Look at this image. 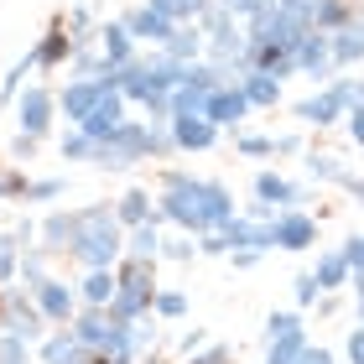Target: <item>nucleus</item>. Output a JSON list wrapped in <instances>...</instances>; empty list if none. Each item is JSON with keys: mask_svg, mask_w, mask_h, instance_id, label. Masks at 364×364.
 <instances>
[{"mask_svg": "<svg viewBox=\"0 0 364 364\" xmlns=\"http://www.w3.org/2000/svg\"><path fill=\"white\" fill-rule=\"evenodd\" d=\"M296 328H307V323H302V312H291V307H276L271 318H266V338H281V333H296Z\"/></svg>", "mask_w": 364, "mask_h": 364, "instance_id": "37", "label": "nucleus"}, {"mask_svg": "<svg viewBox=\"0 0 364 364\" xmlns=\"http://www.w3.org/2000/svg\"><path fill=\"white\" fill-rule=\"evenodd\" d=\"M359 11H364V0H312V31L338 37V31L349 26Z\"/></svg>", "mask_w": 364, "mask_h": 364, "instance_id": "16", "label": "nucleus"}, {"mask_svg": "<svg viewBox=\"0 0 364 364\" xmlns=\"http://www.w3.org/2000/svg\"><path fill=\"white\" fill-rule=\"evenodd\" d=\"M130 328V354H146V349H156V318L146 312V318H136V323H125Z\"/></svg>", "mask_w": 364, "mask_h": 364, "instance_id": "36", "label": "nucleus"}, {"mask_svg": "<svg viewBox=\"0 0 364 364\" xmlns=\"http://www.w3.org/2000/svg\"><path fill=\"white\" fill-rule=\"evenodd\" d=\"M94 364H130V359H109V354H99V359H94Z\"/></svg>", "mask_w": 364, "mask_h": 364, "instance_id": "57", "label": "nucleus"}, {"mask_svg": "<svg viewBox=\"0 0 364 364\" xmlns=\"http://www.w3.org/2000/svg\"><path fill=\"white\" fill-rule=\"evenodd\" d=\"M307 151V136H271V156H296Z\"/></svg>", "mask_w": 364, "mask_h": 364, "instance_id": "45", "label": "nucleus"}, {"mask_svg": "<svg viewBox=\"0 0 364 364\" xmlns=\"http://www.w3.org/2000/svg\"><path fill=\"white\" fill-rule=\"evenodd\" d=\"M193 250H198L193 235H161V255L167 260H193Z\"/></svg>", "mask_w": 364, "mask_h": 364, "instance_id": "42", "label": "nucleus"}, {"mask_svg": "<svg viewBox=\"0 0 364 364\" xmlns=\"http://www.w3.org/2000/svg\"><path fill=\"white\" fill-rule=\"evenodd\" d=\"M78 354H89V349H78V338L68 333V328H47V338L37 343V359L42 364H73Z\"/></svg>", "mask_w": 364, "mask_h": 364, "instance_id": "22", "label": "nucleus"}, {"mask_svg": "<svg viewBox=\"0 0 364 364\" xmlns=\"http://www.w3.org/2000/svg\"><path fill=\"white\" fill-rule=\"evenodd\" d=\"M0 198H6V167H0Z\"/></svg>", "mask_w": 364, "mask_h": 364, "instance_id": "58", "label": "nucleus"}, {"mask_svg": "<svg viewBox=\"0 0 364 364\" xmlns=\"http://www.w3.org/2000/svg\"><path fill=\"white\" fill-rule=\"evenodd\" d=\"M68 260H78L84 271H114L125 260V229L114 224V203L78 208V235L68 245Z\"/></svg>", "mask_w": 364, "mask_h": 364, "instance_id": "2", "label": "nucleus"}, {"mask_svg": "<svg viewBox=\"0 0 364 364\" xmlns=\"http://www.w3.org/2000/svg\"><path fill=\"white\" fill-rule=\"evenodd\" d=\"M21 245H16V235H0V287H11L16 271H21Z\"/></svg>", "mask_w": 364, "mask_h": 364, "instance_id": "34", "label": "nucleus"}, {"mask_svg": "<svg viewBox=\"0 0 364 364\" xmlns=\"http://www.w3.org/2000/svg\"><path fill=\"white\" fill-rule=\"evenodd\" d=\"M235 151H240V156H250V161H266V156H271V136H240V141H235Z\"/></svg>", "mask_w": 364, "mask_h": 364, "instance_id": "43", "label": "nucleus"}, {"mask_svg": "<svg viewBox=\"0 0 364 364\" xmlns=\"http://www.w3.org/2000/svg\"><path fill=\"white\" fill-rule=\"evenodd\" d=\"M255 203L271 208V213H281V208H302V203H307V188H302V182H291L287 172L266 167V172H255Z\"/></svg>", "mask_w": 364, "mask_h": 364, "instance_id": "7", "label": "nucleus"}, {"mask_svg": "<svg viewBox=\"0 0 364 364\" xmlns=\"http://www.w3.org/2000/svg\"><path fill=\"white\" fill-rule=\"evenodd\" d=\"M109 94H114V89H109V78H68V89L58 94V114H63L68 125H84Z\"/></svg>", "mask_w": 364, "mask_h": 364, "instance_id": "5", "label": "nucleus"}, {"mask_svg": "<svg viewBox=\"0 0 364 364\" xmlns=\"http://www.w3.org/2000/svg\"><path fill=\"white\" fill-rule=\"evenodd\" d=\"M229 260H235L240 271H250V266H260V250H229Z\"/></svg>", "mask_w": 364, "mask_h": 364, "instance_id": "51", "label": "nucleus"}, {"mask_svg": "<svg viewBox=\"0 0 364 364\" xmlns=\"http://www.w3.org/2000/svg\"><path fill=\"white\" fill-rule=\"evenodd\" d=\"M16 120H21V136L42 141L47 130H53V120H58V94H53V89H26V94H16Z\"/></svg>", "mask_w": 364, "mask_h": 364, "instance_id": "6", "label": "nucleus"}, {"mask_svg": "<svg viewBox=\"0 0 364 364\" xmlns=\"http://www.w3.org/2000/svg\"><path fill=\"white\" fill-rule=\"evenodd\" d=\"M31 68H37V58H31V47H26V53H21V58H16V63H11V73H6V84H0V99H6V105H16V94H21V78H26Z\"/></svg>", "mask_w": 364, "mask_h": 364, "instance_id": "31", "label": "nucleus"}, {"mask_svg": "<svg viewBox=\"0 0 364 364\" xmlns=\"http://www.w3.org/2000/svg\"><path fill=\"white\" fill-rule=\"evenodd\" d=\"M182 364H235V349H229V343H203V349L188 354Z\"/></svg>", "mask_w": 364, "mask_h": 364, "instance_id": "41", "label": "nucleus"}, {"mask_svg": "<svg viewBox=\"0 0 364 364\" xmlns=\"http://www.w3.org/2000/svg\"><path fill=\"white\" fill-rule=\"evenodd\" d=\"M307 172H312V182H338L349 177V167H343V156H333V151H318V146H307Z\"/></svg>", "mask_w": 364, "mask_h": 364, "instance_id": "27", "label": "nucleus"}, {"mask_svg": "<svg viewBox=\"0 0 364 364\" xmlns=\"http://www.w3.org/2000/svg\"><path fill=\"white\" fill-rule=\"evenodd\" d=\"M318 245V213L307 208H281L271 213V250H287V255H302Z\"/></svg>", "mask_w": 364, "mask_h": 364, "instance_id": "4", "label": "nucleus"}, {"mask_svg": "<svg viewBox=\"0 0 364 364\" xmlns=\"http://www.w3.org/2000/svg\"><path fill=\"white\" fill-rule=\"evenodd\" d=\"M73 291H78V307H109L114 302V271H84Z\"/></svg>", "mask_w": 364, "mask_h": 364, "instance_id": "21", "label": "nucleus"}, {"mask_svg": "<svg viewBox=\"0 0 364 364\" xmlns=\"http://www.w3.org/2000/svg\"><path fill=\"white\" fill-rule=\"evenodd\" d=\"M338 188H343V193H354V198H359V203H364V177H354V172H349V177H343V182H338Z\"/></svg>", "mask_w": 364, "mask_h": 364, "instance_id": "53", "label": "nucleus"}, {"mask_svg": "<svg viewBox=\"0 0 364 364\" xmlns=\"http://www.w3.org/2000/svg\"><path fill=\"white\" fill-rule=\"evenodd\" d=\"M307 349V328H296V333H281V338H266V359L260 364H296Z\"/></svg>", "mask_w": 364, "mask_h": 364, "instance_id": "26", "label": "nucleus"}, {"mask_svg": "<svg viewBox=\"0 0 364 364\" xmlns=\"http://www.w3.org/2000/svg\"><path fill=\"white\" fill-rule=\"evenodd\" d=\"M354 307H359V323H364V287H354Z\"/></svg>", "mask_w": 364, "mask_h": 364, "instance_id": "55", "label": "nucleus"}, {"mask_svg": "<svg viewBox=\"0 0 364 364\" xmlns=\"http://www.w3.org/2000/svg\"><path fill=\"white\" fill-rule=\"evenodd\" d=\"M343 31H349V37L359 42V53H364V11H359V16H354V21H349V26H343Z\"/></svg>", "mask_w": 364, "mask_h": 364, "instance_id": "54", "label": "nucleus"}, {"mask_svg": "<svg viewBox=\"0 0 364 364\" xmlns=\"http://www.w3.org/2000/svg\"><path fill=\"white\" fill-rule=\"evenodd\" d=\"M291 296H296V312H307V307H318V281H312V271H302V276H296L291 281Z\"/></svg>", "mask_w": 364, "mask_h": 364, "instance_id": "39", "label": "nucleus"}, {"mask_svg": "<svg viewBox=\"0 0 364 364\" xmlns=\"http://www.w3.org/2000/svg\"><path fill=\"white\" fill-rule=\"evenodd\" d=\"M31 58H37V68H63V63L73 58V37H68V26H63V16H53V26H47V37L31 47Z\"/></svg>", "mask_w": 364, "mask_h": 364, "instance_id": "17", "label": "nucleus"}, {"mask_svg": "<svg viewBox=\"0 0 364 364\" xmlns=\"http://www.w3.org/2000/svg\"><path fill=\"white\" fill-rule=\"evenodd\" d=\"M224 240H229V250H260V255H266L271 250V219H250V213H240V219L224 229Z\"/></svg>", "mask_w": 364, "mask_h": 364, "instance_id": "18", "label": "nucleus"}, {"mask_svg": "<svg viewBox=\"0 0 364 364\" xmlns=\"http://www.w3.org/2000/svg\"><path fill=\"white\" fill-rule=\"evenodd\" d=\"M312 281H318L323 296H338L343 287H349V266H343V255L338 250H323L318 266H312Z\"/></svg>", "mask_w": 364, "mask_h": 364, "instance_id": "23", "label": "nucleus"}, {"mask_svg": "<svg viewBox=\"0 0 364 364\" xmlns=\"http://www.w3.org/2000/svg\"><path fill=\"white\" fill-rule=\"evenodd\" d=\"M16 281H21L26 291H37L42 281H47V255H42V250H26V255H21V271H16Z\"/></svg>", "mask_w": 364, "mask_h": 364, "instance_id": "33", "label": "nucleus"}, {"mask_svg": "<svg viewBox=\"0 0 364 364\" xmlns=\"http://www.w3.org/2000/svg\"><path fill=\"white\" fill-rule=\"evenodd\" d=\"M68 193V177H31L26 182V203H53Z\"/></svg>", "mask_w": 364, "mask_h": 364, "instance_id": "32", "label": "nucleus"}, {"mask_svg": "<svg viewBox=\"0 0 364 364\" xmlns=\"http://www.w3.org/2000/svg\"><path fill=\"white\" fill-rule=\"evenodd\" d=\"M167 136H172V151H208V146H219L224 130L203 114H177V120H167Z\"/></svg>", "mask_w": 364, "mask_h": 364, "instance_id": "9", "label": "nucleus"}, {"mask_svg": "<svg viewBox=\"0 0 364 364\" xmlns=\"http://www.w3.org/2000/svg\"><path fill=\"white\" fill-rule=\"evenodd\" d=\"M343 130H349V141L359 146V151H364V105L359 109H349V114H343Z\"/></svg>", "mask_w": 364, "mask_h": 364, "instance_id": "46", "label": "nucleus"}, {"mask_svg": "<svg viewBox=\"0 0 364 364\" xmlns=\"http://www.w3.org/2000/svg\"><path fill=\"white\" fill-rule=\"evenodd\" d=\"M94 47H99V63H105V73L136 58V42H130V31H125L120 21H105V26H99V31H94ZM105 73H99V78H105Z\"/></svg>", "mask_w": 364, "mask_h": 364, "instance_id": "12", "label": "nucleus"}, {"mask_svg": "<svg viewBox=\"0 0 364 364\" xmlns=\"http://www.w3.org/2000/svg\"><path fill=\"white\" fill-rule=\"evenodd\" d=\"M11 235H16V245H21V250H31V245H37V224H31V219H21V224L11 229Z\"/></svg>", "mask_w": 364, "mask_h": 364, "instance_id": "50", "label": "nucleus"}, {"mask_svg": "<svg viewBox=\"0 0 364 364\" xmlns=\"http://www.w3.org/2000/svg\"><path fill=\"white\" fill-rule=\"evenodd\" d=\"M328 89H333V99L343 105V114L364 105V78H349V73H343V78H333V84H328Z\"/></svg>", "mask_w": 364, "mask_h": 364, "instance_id": "35", "label": "nucleus"}, {"mask_svg": "<svg viewBox=\"0 0 364 364\" xmlns=\"http://www.w3.org/2000/svg\"><path fill=\"white\" fill-rule=\"evenodd\" d=\"M31 302H37V312L47 318V328H68V323H73V312H78V291L68 287V281L47 276L42 287L31 291Z\"/></svg>", "mask_w": 364, "mask_h": 364, "instance_id": "8", "label": "nucleus"}, {"mask_svg": "<svg viewBox=\"0 0 364 364\" xmlns=\"http://www.w3.org/2000/svg\"><path fill=\"white\" fill-rule=\"evenodd\" d=\"M0 364H37L26 349V338H11V333H0Z\"/></svg>", "mask_w": 364, "mask_h": 364, "instance_id": "40", "label": "nucleus"}, {"mask_svg": "<svg viewBox=\"0 0 364 364\" xmlns=\"http://www.w3.org/2000/svg\"><path fill=\"white\" fill-rule=\"evenodd\" d=\"M167 105H172V120H177V114H203V109H208V89L182 84V89H172V99H167Z\"/></svg>", "mask_w": 364, "mask_h": 364, "instance_id": "29", "label": "nucleus"}, {"mask_svg": "<svg viewBox=\"0 0 364 364\" xmlns=\"http://www.w3.org/2000/svg\"><path fill=\"white\" fill-rule=\"evenodd\" d=\"M203 343H208V333H203V328H193V333H182V338H177V359L198 354V349H203Z\"/></svg>", "mask_w": 364, "mask_h": 364, "instance_id": "47", "label": "nucleus"}, {"mask_svg": "<svg viewBox=\"0 0 364 364\" xmlns=\"http://www.w3.org/2000/svg\"><path fill=\"white\" fill-rule=\"evenodd\" d=\"M120 26L130 31V42H136V47H141V42H151V47H167V37L177 31V26L167 21V16H156L151 6H130V11L120 16Z\"/></svg>", "mask_w": 364, "mask_h": 364, "instance_id": "10", "label": "nucleus"}, {"mask_svg": "<svg viewBox=\"0 0 364 364\" xmlns=\"http://www.w3.org/2000/svg\"><path fill=\"white\" fill-rule=\"evenodd\" d=\"M281 89H287V84L271 78V73H260V68H250V73L240 78V94L250 99V109H276L281 105Z\"/></svg>", "mask_w": 364, "mask_h": 364, "instance_id": "20", "label": "nucleus"}, {"mask_svg": "<svg viewBox=\"0 0 364 364\" xmlns=\"http://www.w3.org/2000/svg\"><path fill=\"white\" fill-rule=\"evenodd\" d=\"M68 73H73V78H99V73H105V63H99V47H94V42L73 47V58H68Z\"/></svg>", "mask_w": 364, "mask_h": 364, "instance_id": "30", "label": "nucleus"}, {"mask_svg": "<svg viewBox=\"0 0 364 364\" xmlns=\"http://www.w3.org/2000/svg\"><path fill=\"white\" fill-rule=\"evenodd\" d=\"M37 235H42V255H68V245L78 235V213H47Z\"/></svg>", "mask_w": 364, "mask_h": 364, "instance_id": "19", "label": "nucleus"}, {"mask_svg": "<svg viewBox=\"0 0 364 364\" xmlns=\"http://www.w3.org/2000/svg\"><path fill=\"white\" fill-rule=\"evenodd\" d=\"M198 255H229V240H224V229H208V235H198Z\"/></svg>", "mask_w": 364, "mask_h": 364, "instance_id": "44", "label": "nucleus"}, {"mask_svg": "<svg viewBox=\"0 0 364 364\" xmlns=\"http://www.w3.org/2000/svg\"><path fill=\"white\" fill-rule=\"evenodd\" d=\"M114 224L120 229H141V224H161L156 219V198L146 188H125L120 198H114Z\"/></svg>", "mask_w": 364, "mask_h": 364, "instance_id": "15", "label": "nucleus"}, {"mask_svg": "<svg viewBox=\"0 0 364 364\" xmlns=\"http://www.w3.org/2000/svg\"><path fill=\"white\" fill-rule=\"evenodd\" d=\"M276 6H281V0H255V16H260V11H276Z\"/></svg>", "mask_w": 364, "mask_h": 364, "instance_id": "56", "label": "nucleus"}, {"mask_svg": "<svg viewBox=\"0 0 364 364\" xmlns=\"http://www.w3.org/2000/svg\"><path fill=\"white\" fill-rule=\"evenodd\" d=\"M156 255H161V229L156 224L125 229V260H146V266H156Z\"/></svg>", "mask_w": 364, "mask_h": 364, "instance_id": "24", "label": "nucleus"}, {"mask_svg": "<svg viewBox=\"0 0 364 364\" xmlns=\"http://www.w3.org/2000/svg\"><path fill=\"white\" fill-rule=\"evenodd\" d=\"M37 146H42V141H31V136H16V141H11V151H16V156H37Z\"/></svg>", "mask_w": 364, "mask_h": 364, "instance_id": "52", "label": "nucleus"}, {"mask_svg": "<svg viewBox=\"0 0 364 364\" xmlns=\"http://www.w3.org/2000/svg\"><path fill=\"white\" fill-rule=\"evenodd\" d=\"M151 296H156V266H146V260H120V266H114V302H109L114 323L146 318V312H151Z\"/></svg>", "mask_w": 364, "mask_h": 364, "instance_id": "3", "label": "nucleus"}, {"mask_svg": "<svg viewBox=\"0 0 364 364\" xmlns=\"http://www.w3.org/2000/svg\"><path fill=\"white\" fill-rule=\"evenodd\" d=\"M296 120L312 130H333V125H343V105L333 99V89H318L307 99H296Z\"/></svg>", "mask_w": 364, "mask_h": 364, "instance_id": "14", "label": "nucleus"}, {"mask_svg": "<svg viewBox=\"0 0 364 364\" xmlns=\"http://www.w3.org/2000/svg\"><path fill=\"white\" fill-rule=\"evenodd\" d=\"M151 318H188V291L156 287V296H151Z\"/></svg>", "mask_w": 364, "mask_h": 364, "instance_id": "28", "label": "nucleus"}, {"mask_svg": "<svg viewBox=\"0 0 364 364\" xmlns=\"http://www.w3.org/2000/svg\"><path fill=\"white\" fill-rule=\"evenodd\" d=\"M161 53L177 58V63H203V31H198V26H177Z\"/></svg>", "mask_w": 364, "mask_h": 364, "instance_id": "25", "label": "nucleus"}, {"mask_svg": "<svg viewBox=\"0 0 364 364\" xmlns=\"http://www.w3.org/2000/svg\"><path fill=\"white\" fill-rule=\"evenodd\" d=\"M58 151L68 156V161H94V151H99V146H94L89 136H78V130H68V136H63V146H58Z\"/></svg>", "mask_w": 364, "mask_h": 364, "instance_id": "38", "label": "nucleus"}, {"mask_svg": "<svg viewBox=\"0 0 364 364\" xmlns=\"http://www.w3.org/2000/svg\"><path fill=\"white\" fill-rule=\"evenodd\" d=\"M250 114V99L240 94V84H229V89H213L208 94V109H203V120H213L219 130H240V120Z\"/></svg>", "mask_w": 364, "mask_h": 364, "instance_id": "11", "label": "nucleus"}, {"mask_svg": "<svg viewBox=\"0 0 364 364\" xmlns=\"http://www.w3.org/2000/svg\"><path fill=\"white\" fill-rule=\"evenodd\" d=\"M156 219L177 224L182 235H208V229H229L240 219L235 193L219 177H193V172H161V193H156Z\"/></svg>", "mask_w": 364, "mask_h": 364, "instance_id": "1", "label": "nucleus"}, {"mask_svg": "<svg viewBox=\"0 0 364 364\" xmlns=\"http://www.w3.org/2000/svg\"><path fill=\"white\" fill-rule=\"evenodd\" d=\"M296 364H338V354H333V349H323V343H307Z\"/></svg>", "mask_w": 364, "mask_h": 364, "instance_id": "48", "label": "nucleus"}, {"mask_svg": "<svg viewBox=\"0 0 364 364\" xmlns=\"http://www.w3.org/2000/svg\"><path fill=\"white\" fill-rule=\"evenodd\" d=\"M291 68L307 73V78H328L333 73V58H328V37L323 31H307V37L291 47Z\"/></svg>", "mask_w": 364, "mask_h": 364, "instance_id": "13", "label": "nucleus"}, {"mask_svg": "<svg viewBox=\"0 0 364 364\" xmlns=\"http://www.w3.org/2000/svg\"><path fill=\"white\" fill-rule=\"evenodd\" d=\"M343 359H349V364H364V323L349 333V343H343Z\"/></svg>", "mask_w": 364, "mask_h": 364, "instance_id": "49", "label": "nucleus"}]
</instances>
